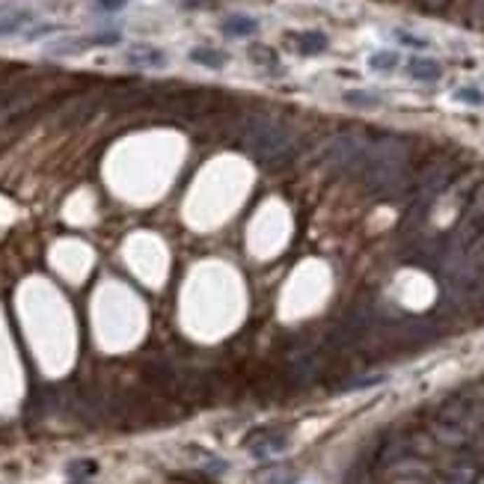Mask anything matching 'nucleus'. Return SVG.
<instances>
[{"label": "nucleus", "mask_w": 484, "mask_h": 484, "mask_svg": "<svg viewBox=\"0 0 484 484\" xmlns=\"http://www.w3.org/2000/svg\"><path fill=\"white\" fill-rule=\"evenodd\" d=\"M244 148L262 167H279L282 160L291 158V137L277 122L256 119V122H250V128L244 134Z\"/></svg>", "instance_id": "f257e3e1"}, {"label": "nucleus", "mask_w": 484, "mask_h": 484, "mask_svg": "<svg viewBox=\"0 0 484 484\" xmlns=\"http://www.w3.org/2000/svg\"><path fill=\"white\" fill-rule=\"evenodd\" d=\"M407 164V143L401 137H383L366 155V179L371 188H387L401 176Z\"/></svg>", "instance_id": "f03ea898"}, {"label": "nucleus", "mask_w": 484, "mask_h": 484, "mask_svg": "<svg viewBox=\"0 0 484 484\" xmlns=\"http://www.w3.org/2000/svg\"><path fill=\"white\" fill-rule=\"evenodd\" d=\"M217 98L220 95L211 90H179L164 98V107H170L172 113H181V116H202L214 107Z\"/></svg>", "instance_id": "7ed1b4c3"}, {"label": "nucleus", "mask_w": 484, "mask_h": 484, "mask_svg": "<svg viewBox=\"0 0 484 484\" xmlns=\"http://www.w3.org/2000/svg\"><path fill=\"white\" fill-rule=\"evenodd\" d=\"M357 158H363V143L357 137H336L324 148V160L330 167H351Z\"/></svg>", "instance_id": "20e7f679"}, {"label": "nucleus", "mask_w": 484, "mask_h": 484, "mask_svg": "<svg viewBox=\"0 0 484 484\" xmlns=\"http://www.w3.org/2000/svg\"><path fill=\"white\" fill-rule=\"evenodd\" d=\"M285 443H289V437H285V434H277V431H256L247 437V445H250L253 455H258V457L285 449Z\"/></svg>", "instance_id": "39448f33"}, {"label": "nucleus", "mask_w": 484, "mask_h": 484, "mask_svg": "<svg viewBox=\"0 0 484 484\" xmlns=\"http://www.w3.org/2000/svg\"><path fill=\"white\" fill-rule=\"evenodd\" d=\"M128 63L137 69H158L167 63V57H164V51H158L152 45H134L128 51Z\"/></svg>", "instance_id": "423d86ee"}, {"label": "nucleus", "mask_w": 484, "mask_h": 484, "mask_svg": "<svg viewBox=\"0 0 484 484\" xmlns=\"http://www.w3.org/2000/svg\"><path fill=\"white\" fill-rule=\"evenodd\" d=\"M407 71H410V78H416V81H440L443 66L437 63V60L416 57V60H410V63H407Z\"/></svg>", "instance_id": "0eeeda50"}, {"label": "nucleus", "mask_w": 484, "mask_h": 484, "mask_svg": "<svg viewBox=\"0 0 484 484\" xmlns=\"http://www.w3.org/2000/svg\"><path fill=\"white\" fill-rule=\"evenodd\" d=\"M191 60L196 66H205V69H223L226 66V54L217 51V48H193Z\"/></svg>", "instance_id": "6e6552de"}, {"label": "nucleus", "mask_w": 484, "mask_h": 484, "mask_svg": "<svg viewBox=\"0 0 484 484\" xmlns=\"http://www.w3.org/2000/svg\"><path fill=\"white\" fill-rule=\"evenodd\" d=\"M256 30H258V24L247 15H229L223 21V33L226 36H253Z\"/></svg>", "instance_id": "1a4fd4ad"}, {"label": "nucleus", "mask_w": 484, "mask_h": 484, "mask_svg": "<svg viewBox=\"0 0 484 484\" xmlns=\"http://www.w3.org/2000/svg\"><path fill=\"white\" fill-rule=\"evenodd\" d=\"M297 48H300V54H321L327 48V36L318 33V30H309V33H300L297 36Z\"/></svg>", "instance_id": "9d476101"}, {"label": "nucleus", "mask_w": 484, "mask_h": 484, "mask_svg": "<svg viewBox=\"0 0 484 484\" xmlns=\"http://www.w3.org/2000/svg\"><path fill=\"white\" fill-rule=\"evenodd\" d=\"M24 21H27V12H0V36L15 33Z\"/></svg>", "instance_id": "9b49d317"}, {"label": "nucleus", "mask_w": 484, "mask_h": 484, "mask_svg": "<svg viewBox=\"0 0 484 484\" xmlns=\"http://www.w3.org/2000/svg\"><path fill=\"white\" fill-rule=\"evenodd\" d=\"M395 63H399V54H392V51H378L368 57V66L375 71H389V69H395Z\"/></svg>", "instance_id": "f8f14e48"}, {"label": "nucleus", "mask_w": 484, "mask_h": 484, "mask_svg": "<svg viewBox=\"0 0 484 484\" xmlns=\"http://www.w3.org/2000/svg\"><path fill=\"white\" fill-rule=\"evenodd\" d=\"M345 102H347V104H357V107H375V104H380V98H378L375 92L351 90V92H345Z\"/></svg>", "instance_id": "ddd939ff"}, {"label": "nucleus", "mask_w": 484, "mask_h": 484, "mask_svg": "<svg viewBox=\"0 0 484 484\" xmlns=\"http://www.w3.org/2000/svg\"><path fill=\"white\" fill-rule=\"evenodd\" d=\"M95 473H98L95 461H71L69 464V476L71 478H86V476H95Z\"/></svg>", "instance_id": "4468645a"}, {"label": "nucleus", "mask_w": 484, "mask_h": 484, "mask_svg": "<svg viewBox=\"0 0 484 484\" xmlns=\"http://www.w3.org/2000/svg\"><path fill=\"white\" fill-rule=\"evenodd\" d=\"M455 98H457V102H466V104H481L484 102V95L478 90H473V86H466V90H457Z\"/></svg>", "instance_id": "2eb2a0df"}, {"label": "nucleus", "mask_w": 484, "mask_h": 484, "mask_svg": "<svg viewBox=\"0 0 484 484\" xmlns=\"http://www.w3.org/2000/svg\"><path fill=\"white\" fill-rule=\"evenodd\" d=\"M250 57H253V60H258V63H277V60H274V54H270L268 48H262V45L250 48Z\"/></svg>", "instance_id": "dca6fc26"}, {"label": "nucleus", "mask_w": 484, "mask_h": 484, "mask_svg": "<svg viewBox=\"0 0 484 484\" xmlns=\"http://www.w3.org/2000/svg\"><path fill=\"white\" fill-rule=\"evenodd\" d=\"M95 4H98V9L116 12V9H122V6H125V0H95Z\"/></svg>", "instance_id": "f3484780"}, {"label": "nucleus", "mask_w": 484, "mask_h": 484, "mask_svg": "<svg viewBox=\"0 0 484 484\" xmlns=\"http://www.w3.org/2000/svg\"><path fill=\"white\" fill-rule=\"evenodd\" d=\"M95 45H116L119 42V33H102V36H92Z\"/></svg>", "instance_id": "a211bd4d"}, {"label": "nucleus", "mask_w": 484, "mask_h": 484, "mask_svg": "<svg viewBox=\"0 0 484 484\" xmlns=\"http://www.w3.org/2000/svg\"><path fill=\"white\" fill-rule=\"evenodd\" d=\"M78 484H86V481H78Z\"/></svg>", "instance_id": "6ab92c4d"}]
</instances>
